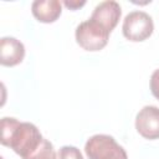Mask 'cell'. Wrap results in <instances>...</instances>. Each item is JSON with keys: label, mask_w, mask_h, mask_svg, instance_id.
I'll list each match as a JSON object with an SVG mask.
<instances>
[{"label": "cell", "mask_w": 159, "mask_h": 159, "mask_svg": "<svg viewBox=\"0 0 159 159\" xmlns=\"http://www.w3.org/2000/svg\"><path fill=\"white\" fill-rule=\"evenodd\" d=\"M43 140L45 138L32 123L19 122L11 117L1 119V144L11 148L22 159L31 158Z\"/></svg>", "instance_id": "obj_1"}, {"label": "cell", "mask_w": 159, "mask_h": 159, "mask_svg": "<svg viewBox=\"0 0 159 159\" xmlns=\"http://www.w3.org/2000/svg\"><path fill=\"white\" fill-rule=\"evenodd\" d=\"M109 31L97 21L88 19L81 22L76 27V41L86 51H99L107 43L109 39Z\"/></svg>", "instance_id": "obj_2"}, {"label": "cell", "mask_w": 159, "mask_h": 159, "mask_svg": "<svg viewBox=\"0 0 159 159\" xmlns=\"http://www.w3.org/2000/svg\"><path fill=\"white\" fill-rule=\"evenodd\" d=\"M84 152L88 159H128L124 148L107 134L92 135L86 142Z\"/></svg>", "instance_id": "obj_3"}, {"label": "cell", "mask_w": 159, "mask_h": 159, "mask_svg": "<svg viewBox=\"0 0 159 159\" xmlns=\"http://www.w3.org/2000/svg\"><path fill=\"white\" fill-rule=\"evenodd\" d=\"M154 30V24L153 19L149 14L144 11H132L129 12L124 20H123V26L122 31L125 39L133 42H140L147 40Z\"/></svg>", "instance_id": "obj_4"}, {"label": "cell", "mask_w": 159, "mask_h": 159, "mask_svg": "<svg viewBox=\"0 0 159 159\" xmlns=\"http://www.w3.org/2000/svg\"><path fill=\"white\" fill-rule=\"evenodd\" d=\"M135 129L145 139H159V108L155 106L143 107L135 117Z\"/></svg>", "instance_id": "obj_5"}, {"label": "cell", "mask_w": 159, "mask_h": 159, "mask_svg": "<svg viewBox=\"0 0 159 159\" xmlns=\"http://www.w3.org/2000/svg\"><path fill=\"white\" fill-rule=\"evenodd\" d=\"M120 15H122L120 5L117 1L107 0V1L99 2L94 7L89 19L97 21L98 24H101L103 27H106L111 32L117 26L120 19Z\"/></svg>", "instance_id": "obj_6"}, {"label": "cell", "mask_w": 159, "mask_h": 159, "mask_svg": "<svg viewBox=\"0 0 159 159\" xmlns=\"http://www.w3.org/2000/svg\"><path fill=\"white\" fill-rule=\"evenodd\" d=\"M25 57L24 43L15 37H2L0 40V63L12 67L19 65Z\"/></svg>", "instance_id": "obj_7"}, {"label": "cell", "mask_w": 159, "mask_h": 159, "mask_svg": "<svg viewBox=\"0 0 159 159\" xmlns=\"http://www.w3.org/2000/svg\"><path fill=\"white\" fill-rule=\"evenodd\" d=\"M32 15L45 24L56 21L62 12V4L58 0H36L31 5Z\"/></svg>", "instance_id": "obj_8"}, {"label": "cell", "mask_w": 159, "mask_h": 159, "mask_svg": "<svg viewBox=\"0 0 159 159\" xmlns=\"http://www.w3.org/2000/svg\"><path fill=\"white\" fill-rule=\"evenodd\" d=\"M57 154L53 149V145L50 140L45 139L42 145L40 147V149L29 159H56Z\"/></svg>", "instance_id": "obj_9"}, {"label": "cell", "mask_w": 159, "mask_h": 159, "mask_svg": "<svg viewBox=\"0 0 159 159\" xmlns=\"http://www.w3.org/2000/svg\"><path fill=\"white\" fill-rule=\"evenodd\" d=\"M56 159H83V155L78 148L72 145H63L57 152Z\"/></svg>", "instance_id": "obj_10"}, {"label": "cell", "mask_w": 159, "mask_h": 159, "mask_svg": "<svg viewBox=\"0 0 159 159\" xmlns=\"http://www.w3.org/2000/svg\"><path fill=\"white\" fill-rule=\"evenodd\" d=\"M150 92L157 99H159V68L155 70L150 77Z\"/></svg>", "instance_id": "obj_11"}, {"label": "cell", "mask_w": 159, "mask_h": 159, "mask_svg": "<svg viewBox=\"0 0 159 159\" xmlns=\"http://www.w3.org/2000/svg\"><path fill=\"white\" fill-rule=\"evenodd\" d=\"M84 4H86L84 0H83V1H68V0L63 1V5H65L66 7H68L70 10H77L78 7H82Z\"/></svg>", "instance_id": "obj_12"}]
</instances>
